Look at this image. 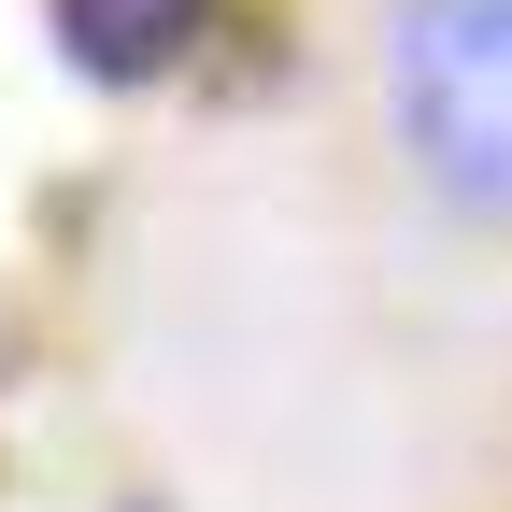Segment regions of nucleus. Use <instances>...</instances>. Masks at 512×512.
<instances>
[{
    "instance_id": "2",
    "label": "nucleus",
    "mask_w": 512,
    "mask_h": 512,
    "mask_svg": "<svg viewBox=\"0 0 512 512\" xmlns=\"http://www.w3.org/2000/svg\"><path fill=\"white\" fill-rule=\"evenodd\" d=\"M200 15L214 0H57V43H72L100 86H143V72H171V57L200 43Z\"/></svg>"
},
{
    "instance_id": "1",
    "label": "nucleus",
    "mask_w": 512,
    "mask_h": 512,
    "mask_svg": "<svg viewBox=\"0 0 512 512\" xmlns=\"http://www.w3.org/2000/svg\"><path fill=\"white\" fill-rule=\"evenodd\" d=\"M399 143L456 214H512V0H399Z\"/></svg>"
}]
</instances>
